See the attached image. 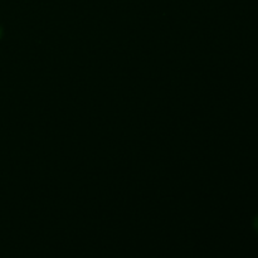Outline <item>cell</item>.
Masks as SVG:
<instances>
[{
    "label": "cell",
    "mask_w": 258,
    "mask_h": 258,
    "mask_svg": "<svg viewBox=\"0 0 258 258\" xmlns=\"http://www.w3.org/2000/svg\"><path fill=\"white\" fill-rule=\"evenodd\" d=\"M253 226H254V229H256V231L258 232V216L256 217V218H254V221H253Z\"/></svg>",
    "instance_id": "1"
},
{
    "label": "cell",
    "mask_w": 258,
    "mask_h": 258,
    "mask_svg": "<svg viewBox=\"0 0 258 258\" xmlns=\"http://www.w3.org/2000/svg\"><path fill=\"white\" fill-rule=\"evenodd\" d=\"M2 34H3V30H2V28H0V38H2Z\"/></svg>",
    "instance_id": "2"
}]
</instances>
